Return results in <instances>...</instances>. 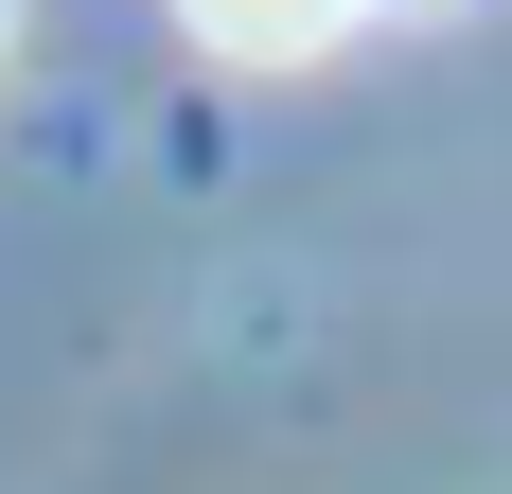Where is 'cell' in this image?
I'll return each instance as SVG.
<instances>
[{
  "mask_svg": "<svg viewBox=\"0 0 512 494\" xmlns=\"http://www.w3.org/2000/svg\"><path fill=\"white\" fill-rule=\"evenodd\" d=\"M336 18H354V0H177V36L230 53V71H318V53H336Z\"/></svg>",
  "mask_w": 512,
  "mask_h": 494,
  "instance_id": "cell-1",
  "label": "cell"
},
{
  "mask_svg": "<svg viewBox=\"0 0 512 494\" xmlns=\"http://www.w3.org/2000/svg\"><path fill=\"white\" fill-rule=\"evenodd\" d=\"M0 36H18V0H0Z\"/></svg>",
  "mask_w": 512,
  "mask_h": 494,
  "instance_id": "cell-2",
  "label": "cell"
},
{
  "mask_svg": "<svg viewBox=\"0 0 512 494\" xmlns=\"http://www.w3.org/2000/svg\"><path fill=\"white\" fill-rule=\"evenodd\" d=\"M389 18H424V0H389Z\"/></svg>",
  "mask_w": 512,
  "mask_h": 494,
  "instance_id": "cell-3",
  "label": "cell"
}]
</instances>
